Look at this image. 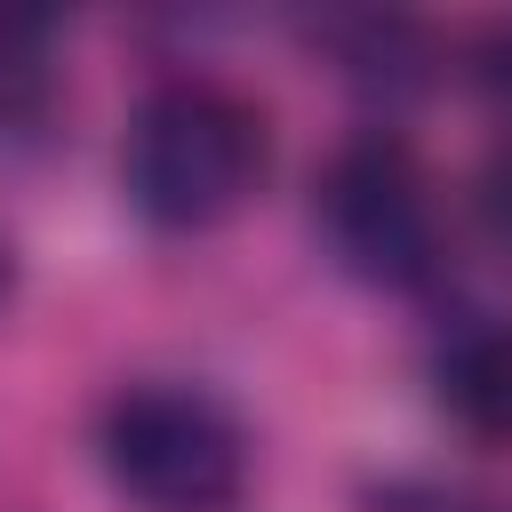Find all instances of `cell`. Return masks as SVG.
Listing matches in <instances>:
<instances>
[{
	"mask_svg": "<svg viewBox=\"0 0 512 512\" xmlns=\"http://www.w3.org/2000/svg\"><path fill=\"white\" fill-rule=\"evenodd\" d=\"M0 296H8V248H0Z\"/></svg>",
	"mask_w": 512,
	"mask_h": 512,
	"instance_id": "7",
	"label": "cell"
},
{
	"mask_svg": "<svg viewBox=\"0 0 512 512\" xmlns=\"http://www.w3.org/2000/svg\"><path fill=\"white\" fill-rule=\"evenodd\" d=\"M432 400L448 408L456 432L488 440V448H512V320H456L432 352Z\"/></svg>",
	"mask_w": 512,
	"mask_h": 512,
	"instance_id": "4",
	"label": "cell"
},
{
	"mask_svg": "<svg viewBox=\"0 0 512 512\" xmlns=\"http://www.w3.org/2000/svg\"><path fill=\"white\" fill-rule=\"evenodd\" d=\"M264 168H272L264 104L208 72H176L144 88L120 136V184L136 216L160 232H216L256 200Z\"/></svg>",
	"mask_w": 512,
	"mask_h": 512,
	"instance_id": "1",
	"label": "cell"
},
{
	"mask_svg": "<svg viewBox=\"0 0 512 512\" xmlns=\"http://www.w3.org/2000/svg\"><path fill=\"white\" fill-rule=\"evenodd\" d=\"M312 224H320L328 256L352 280H368V288L408 296V288H424L440 272V200H432V176L384 128L376 136H352L320 168Z\"/></svg>",
	"mask_w": 512,
	"mask_h": 512,
	"instance_id": "3",
	"label": "cell"
},
{
	"mask_svg": "<svg viewBox=\"0 0 512 512\" xmlns=\"http://www.w3.org/2000/svg\"><path fill=\"white\" fill-rule=\"evenodd\" d=\"M496 216H504V232H512V152L496 160Z\"/></svg>",
	"mask_w": 512,
	"mask_h": 512,
	"instance_id": "6",
	"label": "cell"
},
{
	"mask_svg": "<svg viewBox=\"0 0 512 512\" xmlns=\"http://www.w3.org/2000/svg\"><path fill=\"white\" fill-rule=\"evenodd\" d=\"M104 472L144 512H232L248 488V432L216 392L152 376L104 408Z\"/></svg>",
	"mask_w": 512,
	"mask_h": 512,
	"instance_id": "2",
	"label": "cell"
},
{
	"mask_svg": "<svg viewBox=\"0 0 512 512\" xmlns=\"http://www.w3.org/2000/svg\"><path fill=\"white\" fill-rule=\"evenodd\" d=\"M392 512H408V504H392ZM416 512H496V504H464V496H424Z\"/></svg>",
	"mask_w": 512,
	"mask_h": 512,
	"instance_id": "5",
	"label": "cell"
}]
</instances>
